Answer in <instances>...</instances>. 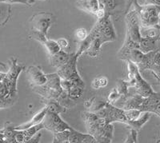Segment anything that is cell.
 <instances>
[{
  "label": "cell",
  "mask_w": 160,
  "mask_h": 143,
  "mask_svg": "<svg viewBox=\"0 0 160 143\" xmlns=\"http://www.w3.org/2000/svg\"><path fill=\"white\" fill-rule=\"evenodd\" d=\"M117 38L115 27L111 15L105 14L98 18V21L88 33V37L79 42V46L75 52L78 57L87 53L90 57H96L101 52V47L106 42L115 41Z\"/></svg>",
  "instance_id": "cell-1"
},
{
  "label": "cell",
  "mask_w": 160,
  "mask_h": 143,
  "mask_svg": "<svg viewBox=\"0 0 160 143\" xmlns=\"http://www.w3.org/2000/svg\"><path fill=\"white\" fill-rule=\"evenodd\" d=\"M24 69L23 64L18 63L17 58H11L8 72H0V110L10 108L16 103L18 79Z\"/></svg>",
  "instance_id": "cell-2"
},
{
  "label": "cell",
  "mask_w": 160,
  "mask_h": 143,
  "mask_svg": "<svg viewBox=\"0 0 160 143\" xmlns=\"http://www.w3.org/2000/svg\"><path fill=\"white\" fill-rule=\"evenodd\" d=\"M82 117L85 121L88 134H91L98 143H111L113 140L114 126L104 118L94 112L85 111Z\"/></svg>",
  "instance_id": "cell-3"
},
{
  "label": "cell",
  "mask_w": 160,
  "mask_h": 143,
  "mask_svg": "<svg viewBox=\"0 0 160 143\" xmlns=\"http://www.w3.org/2000/svg\"><path fill=\"white\" fill-rule=\"evenodd\" d=\"M54 15L48 12H38L30 19L31 24L32 37L41 43L48 39L50 27L54 22Z\"/></svg>",
  "instance_id": "cell-4"
},
{
  "label": "cell",
  "mask_w": 160,
  "mask_h": 143,
  "mask_svg": "<svg viewBox=\"0 0 160 143\" xmlns=\"http://www.w3.org/2000/svg\"><path fill=\"white\" fill-rule=\"evenodd\" d=\"M126 62L128 63V78H129L128 83L129 88H132L135 91L134 94H139L142 97H148L151 95L154 91L148 81L141 76L138 66L130 60L126 61Z\"/></svg>",
  "instance_id": "cell-5"
},
{
  "label": "cell",
  "mask_w": 160,
  "mask_h": 143,
  "mask_svg": "<svg viewBox=\"0 0 160 143\" xmlns=\"http://www.w3.org/2000/svg\"><path fill=\"white\" fill-rule=\"evenodd\" d=\"M132 3L138 13L141 27H150L159 24L160 6L153 3L139 5L137 0H133Z\"/></svg>",
  "instance_id": "cell-6"
},
{
  "label": "cell",
  "mask_w": 160,
  "mask_h": 143,
  "mask_svg": "<svg viewBox=\"0 0 160 143\" xmlns=\"http://www.w3.org/2000/svg\"><path fill=\"white\" fill-rule=\"evenodd\" d=\"M48 81L45 84L42 86L31 87L34 92L38 94L42 100L44 99H55L59 97L62 92V88L60 84L61 78L57 73L54 74H48Z\"/></svg>",
  "instance_id": "cell-7"
},
{
  "label": "cell",
  "mask_w": 160,
  "mask_h": 143,
  "mask_svg": "<svg viewBox=\"0 0 160 143\" xmlns=\"http://www.w3.org/2000/svg\"><path fill=\"white\" fill-rule=\"evenodd\" d=\"M79 57L75 53L71 54L69 60L64 65L57 69L56 73L61 79L69 80L75 83L85 86L83 80L77 71V61Z\"/></svg>",
  "instance_id": "cell-8"
},
{
  "label": "cell",
  "mask_w": 160,
  "mask_h": 143,
  "mask_svg": "<svg viewBox=\"0 0 160 143\" xmlns=\"http://www.w3.org/2000/svg\"><path fill=\"white\" fill-rule=\"evenodd\" d=\"M125 21L126 25H127L126 36L138 43L141 39V37H142L140 34L141 25H140L138 13L135 11V8L133 10H130L129 11L127 12Z\"/></svg>",
  "instance_id": "cell-9"
},
{
  "label": "cell",
  "mask_w": 160,
  "mask_h": 143,
  "mask_svg": "<svg viewBox=\"0 0 160 143\" xmlns=\"http://www.w3.org/2000/svg\"><path fill=\"white\" fill-rule=\"evenodd\" d=\"M96 113L98 116L104 118L108 123L114 122H122L126 124V118L124 115V110L122 108H118L115 105L108 102L105 106Z\"/></svg>",
  "instance_id": "cell-10"
},
{
  "label": "cell",
  "mask_w": 160,
  "mask_h": 143,
  "mask_svg": "<svg viewBox=\"0 0 160 143\" xmlns=\"http://www.w3.org/2000/svg\"><path fill=\"white\" fill-rule=\"evenodd\" d=\"M44 129L49 131L52 134L61 132V131L70 130L71 128L66 121H64L56 113L48 111L42 121Z\"/></svg>",
  "instance_id": "cell-11"
},
{
  "label": "cell",
  "mask_w": 160,
  "mask_h": 143,
  "mask_svg": "<svg viewBox=\"0 0 160 143\" xmlns=\"http://www.w3.org/2000/svg\"><path fill=\"white\" fill-rule=\"evenodd\" d=\"M138 111L149 112L160 117V92H154L148 97H142Z\"/></svg>",
  "instance_id": "cell-12"
},
{
  "label": "cell",
  "mask_w": 160,
  "mask_h": 143,
  "mask_svg": "<svg viewBox=\"0 0 160 143\" xmlns=\"http://www.w3.org/2000/svg\"><path fill=\"white\" fill-rule=\"evenodd\" d=\"M75 5L78 9L99 18L105 15V11L99 0H77Z\"/></svg>",
  "instance_id": "cell-13"
},
{
  "label": "cell",
  "mask_w": 160,
  "mask_h": 143,
  "mask_svg": "<svg viewBox=\"0 0 160 143\" xmlns=\"http://www.w3.org/2000/svg\"><path fill=\"white\" fill-rule=\"evenodd\" d=\"M26 73L31 87L42 86L48 81L47 74H44L40 67L36 66H30L26 71Z\"/></svg>",
  "instance_id": "cell-14"
},
{
  "label": "cell",
  "mask_w": 160,
  "mask_h": 143,
  "mask_svg": "<svg viewBox=\"0 0 160 143\" xmlns=\"http://www.w3.org/2000/svg\"><path fill=\"white\" fill-rule=\"evenodd\" d=\"M105 11V14L114 16L115 14L122 13L126 5L130 6L132 2H128V0H99ZM133 2V1H132Z\"/></svg>",
  "instance_id": "cell-15"
},
{
  "label": "cell",
  "mask_w": 160,
  "mask_h": 143,
  "mask_svg": "<svg viewBox=\"0 0 160 143\" xmlns=\"http://www.w3.org/2000/svg\"><path fill=\"white\" fill-rule=\"evenodd\" d=\"M44 129L42 123L24 130H15V141L16 143H28L30 140L41 130Z\"/></svg>",
  "instance_id": "cell-16"
},
{
  "label": "cell",
  "mask_w": 160,
  "mask_h": 143,
  "mask_svg": "<svg viewBox=\"0 0 160 143\" xmlns=\"http://www.w3.org/2000/svg\"><path fill=\"white\" fill-rule=\"evenodd\" d=\"M95 139L89 134H82L71 127L68 143H95Z\"/></svg>",
  "instance_id": "cell-17"
},
{
  "label": "cell",
  "mask_w": 160,
  "mask_h": 143,
  "mask_svg": "<svg viewBox=\"0 0 160 143\" xmlns=\"http://www.w3.org/2000/svg\"><path fill=\"white\" fill-rule=\"evenodd\" d=\"M70 56H71V54H68V52H66V51L60 50L56 54L49 55L50 63L53 67L58 69L68 62L70 58Z\"/></svg>",
  "instance_id": "cell-18"
},
{
  "label": "cell",
  "mask_w": 160,
  "mask_h": 143,
  "mask_svg": "<svg viewBox=\"0 0 160 143\" xmlns=\"http://www.w3.org/2000/svg\"><path fill=\"white\" fill-rule=\"evenodd\" d=\"M47 112H48V110H47L46 107H44V108H42L41 111H38L37 114H35V115H34V117H33L30 121H27L25 123H22V125L18 126H14V128H15V130H24V129L29 128V127L34 126H36L38 125V124L42 123V120H43Z\"/></svg>",
  "instance_id": "cell-19"
},
{
  "label": "cell",
  "mask_w": 160,
  "mask_h": 143,
  "mask_svg": "<svg viewBox=\"0 0 160 143\" xmlns=\"http://www.w3.org/2000/svg\"><path fill=\"white\" fill-rule=\"evenodd\" d=\"M158 40L154 38H146V37H141L139 42V50L143 53L151 52L152 51L157 50V43Z\"/></svg>",
  "instance_id": "cell-20"
},
{
  "label": "cell",
  "mask_w": 160,
  "mask_h": 143,
  "mask_svg": "<svg viewBox=\"0 0 160 143\" xmlns=\"http://www.w3.org/2000/svg\"><path fill=\"white\" fill-rule=\"evenodd\" d=\"M140 34L142 37L146 38H154V39L158 40L160 34V25L154 26V27H142L140 28Z\"/></svg>",
  "instance_id": "cell-21"
},
{
  "label": "cell",
  "mask_w": 160,
  "mask_h": 143,
  "mask_svg": "<svg viewBox=\"0 0 160 143\" xmlns=\"http://www.w3.org/2000/svg\"><path fill=\"white\" fill-rule=\"evenodd\" d=\"M42 101L46 105L45 107L47 108L48 111L60 114L66 112V111H67V109L62 106V105H60L58 101L55 99H44Z\"/></svg>",
  "instance_id": "cell-22"
},
{
  "label": "cell",
  "mask_w": 160,
  "mask_h": 143,
  "mask_svg": "<svg viewBox=\"0 0 160 143\" xmlns=\"http://www.w3.org/2000/svg\"><path fill=\"white\" fill-rule=\"evenodd\" d=\"M84 88H85V86H80L76 83H74L70 87L69 90L68 91H66V92L68 93V96L71 99L77 101V100L79 99L82 96V94H83L84 92Z\"/></svg>",
  "instance_id": "cell-23"
},
{
  "label": "cell",
  "mask_w": 160,
  "mask_h": 143,
  "mask_svg": "<svg viewBox=\"0 0 160 143\" xmlns=\"http://www.w3.org/2000/svg\"><path fill=\"white\" fill-rule=\"evenodd\" d=\"M5 143H16L15 141V130L10 122H7L2 129Z\"/></svg>",
  "instance_id": "cell-24"
},
{
  "label": "cell",
  "mask_w": 160,
  "mask_h": 143,
  "mask_svg": "<svg viewBox=\"0 0 160 143\" xmlns=\"http://www.w3.org/2000/svg\"><path fill=\"white\" fill-rule=\"evenodd\" d=\"M116 89L121 95V99L120 100H122V102L126 98L131 95L129 93V86H128V81L122 79L118 80L116 84Z\"/></svg>",
  "instance_id": "cell-25"
},
{
  "label": "cell",
  "mask_w": 160,
  "mask_h": 143,
  "mask_svg": "<svg viewBox=\"0 0 160 143\" xmlns=\"http://www.w3.org/2000/svg\"><path fill=\"white\" fill-rule=\"evenodd\" d=\"M56 100L58 101V102L60 105H62V106L65 107L66 109L73 108V107L75 106V105H76V102H75L76 101L71 99V98L68 96V93L66 92L65 91H62V92L61 93L59 97H58Z\"/></svg>",
  "instance_id": "cell-26"
},
{
  "label": "cell",
  "mask_w": 160,
  "mask_h": 143,
  "mask_svg": "<svg viewBox=\"0 0 160 143\" xmlns=\"http://www.w3.org/2000/svg\"><path fill=\"white\" fill-rule=\"evenodd\" d=\"M11 15V6L0 2V27L7 23Z\"/></svg>",
  "instance_id": "cell-27"
},
{
  "label": "cell",
  "mask_w": 160,
  "mask_h": 143,
  "mask_svg": "<svg viewBox=\"0 0 160 143\" xmlns=\"http://www.w3.org/2000/svg\"><path fill=\"white\" fill-rule=\"evenodd\" d=\"M42 44H43L44 47H46V49L48 51L49 55H52V54H56L57 52L60 51V47L58 46L57 41H55V40L52 39H46Z\"/></svg>",
  "instance_id": "cell-28"
},
{
  "label": "cell",
  "mask_w": 160,
  "mask_h": 143,
  "mask_svg": "<svg viewBox=\"0 0 160 143\" xmlns=\"http://www.w3.org/2000/svg\"><path fill=\"white\" fill-rule=\"evenodd\" d=\"M70 135V130L53 134V143H68Z\"/></svg>",
  "instance_id": "cell-29"
},
{
  "label": "cell",
  "mask_w": 160,
  "mask_h": 143,
  "mask_svg": "<svg viewBox=\"0 0 160 143\" xmlns=\"http://www.w3.org/2000/svg\"><path fill=\"white\" fill-rule=\"evenodd\" d=\"M108 103V100L105 99H97L95 97H94V99H93L92 104H91V107L89 108L90 112H97V111H100L101 109L103 108L104 106H106V104Z\"/></svg>",
  "instance_id": "cell-30"
},
{
  "label": "cell",
  "mask_w": 160,
  "mask_h": 143,
  "mask_svg": "<svg viewBox=\"0 0 160 143\" xmlns=\"http://www.w3.org/2000/svg\"><path fill=\"white\" fill-rule=\"evenodd\" d=\"M108 84V80L106 77H97L91 82V86L95 90L103 88Z\"/></svg>",
  "instance_id": "cell-31"
},
{
  "label": "cell",
  "mask_w": 160,
  "mask_h": 143,
  "mask_svg": "<svg viewBox=\"0 0 160 143\" xmlns=\"http://www.w3.org/2000/svg\"><path fill=\"white\" fill-rule=\"evenodd\" d=\"M120 99H121V95H120V94L118 92V91H117L116 87H115V88H113V89L111 90V92L108 94V98H107L108 102L113 104V105H115L117 101H119Z\"/></svg>",
  "instance_id": "cell-32"
},
{
  "label": "cell",
  "mask_w": 160,
  "mask_h": 143,
  "mask_svg": "<svg viewBox=\"0 0 160 143\" xmlns=\"http://www.w3.org/2000/svg\"><path fill=\"white\" fill-rule=\"evenodd\" d=\"M138 131L135 129L130 128L129 134H128V137L124 141L126 143H136L138 142Z\"/></svg>",
  "instance_id": "cell-33"
},
{
  "label": "cell",
  "mask_w": 160,
  "mask_h": 143,
  "mask_svg": "<svg viewBox=\"0 0 160 143\" xmlns=\"http://www.w3.org/2000/svg\"><path fill=\"white\" fill-rule=\"evenodd\" d=\"M88 33L89 32L88 31V30H86L85 28H78L75 31V36L79 42H81L88 37Z\"/></svg>",
  "instance_id": "cell-34"
},
{
  "label": "cell",
  "mask_w": 160,
  "mask_h": 143,
  "mask_svg": "<svg viewBox=\"0 0 160 143\" xmlns=\"http://www.w3.org/2000/svg\"><path fill=\"white\" fill-rule=\"evenodd\" d=\"M1 3H8V4H24V5L30 6L31 7V4L28 0H0Z\"/></svg>",
  "instance_id": "cell-35"
},
{
  "label": "cell",
  "mask_w": 160,
  "mask_h": 143,
  "mask_svg": "<svg viewBox=\"0 0 160 143\" xmlns=\"http://www.w3.org/2000/svg\"><path fill=\"white\" fill-rule=\"evenodd\" d=\"M57 42H58V46H59L60 49L62 50V51H67V49L69 47V42L65 38H59V39L57 40Z\"/></svg>",
  "instance_id": "cell-36"
},
{
  "label": "cell",
  "mask_w": 160,
  "mask_h": 143,
  "mask_svg": "<svg viewBox=\"0 0 160 143\" xmlns=\"http://www.w3.org/2000/svg\"><path fill=\"white\" fill-rule=\"evenodd\" d=\"M40 138H41V134H38V135H37V134H35V136H34V137H33L32 138H31V140H30V141H29V142H28V143H30V142L38 143V141H39V139H40Z\"/></svg>",
  "instance_id": "cell-37"
},
{
  "label": "cell",
  "mask_w": 160,
  "mask_h": 143,
  "mask_svg": "<svg viewBox=\"0 0 160 143\" xmlns=\"http://www.w3.org/2000/svg\"><path fill=\"white\" fill-rule=\"evenodd\" d=\"M93 99H94V98H91V99H89V100H86V101H84V107L87 109H89L90 107H91V104H92Z\"/></svg>",
  "instance_id": "cell-38"
},
{
  "label": "cell",
  "mask_w": 160,
  "mask_h": 143,
  "mask_svg": "<svg viewBox=\"0 0 160 143\" xmlns=\"http://www.w3.org/2000/svg\"><path fill=\"white\" fill-rule=\"evenodd\" d=\"M0 143H5V141H4L3 131H2V130H0Z\"/></svg>",
  "instance_id": "cell-39"
},
{
  "label": "cell",
  "mask_w": 160,
  "mask_h": 143,
  "mask_svg": "<svg viewBox=\"0 0 160 143\" xmlns=\"http://www.w3.org/2000/svg\"><path fill=\"white\" fill-rule=\"evenodd\" d=\"M0 67H3V68H5V69H7V66H6V64H4L3 62H0Z\"/></svg>",
  "instance_id": "cell-40"
},
{
  "label": "cell",
  "mask_w": 160,
  "mask_h": 143,
  "mask_svg": "<svg viewBox=\"0 0 160 143\" xmlns=\"http://www.w3.org/2000/svg\"><path fill=\"white\" fill-rule=\"evenodd\" d=\"M158 42H160V34H159V37H158Z\"/></svg>",
  "instance_id": "cell-41"
},
{
  "label": "cell",
  "mask_w": 160,
  "mask_h": 143,
  "mask_svg": "<svg viewBox=\"0 0 160 143\" xmlns=\"http://www.w3.org/2000/svg\"><path fill=\"white\" fill-rule=\"evenodd\" d=\"M158 81H159V82H160V79H158Z\"/></svg>",
  "instance_id": "cell-42"
},
{
  "label": "cell",
  "mask_w": 160,
  "mask_h": 143,
  "mask_svg": "<svg viewBox=\"0 0 160 143\" xmlns=\"http://www.w3.org/2000/svg\"><path fill=\"white\" fill-rule=\"evenodd\" d=\"M158 141V142H159V141Z\"/></svg>",
  "instance_id": "cell-43"
}]
</instances>
